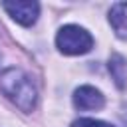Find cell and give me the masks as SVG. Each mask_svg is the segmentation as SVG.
Masks as SVG:
<instances>
[{
	"label": "cell",
	"mask_w": 127,
	"mask_h": 127,
	"mask_svg": "<svg viewBox=\"0 0 127 127\" xmlns=\"http://www.w3.org/2000/svg\"><path fill=\"white\" fill-rule=\"evenodd\" d=\"M73 105L81 111H93V109H101L105 105V99L99 89L91 85H81L73 93Z\"/></svg>",
	"instance_id": "4"
},
{
	"label": "cell",
	"mask_w": 127,
	"mask_h": 127,
	"mask_svg": "<svg viewBox=\"0 0 127 127\" xmlns=\"http://www.w3.org/2000/svg\"><path fill=\"white\" fill-rule=\"evenodd\" d=\"M109 24L121 40H127V2L113 4L109 10Z\"/></svg>",
	"instance_id": "5"
},
{
	"label": "cell",
	"mask_w": 127,
	"mask_h": 127,
	"mask_svg": "<svg viewBox=\"0 0 127 127\" xmlns=\"http://www.w3.org/2000/svg\"><path fill=\"white\" fill-rule=\"evenodd\" d=\"M2 8L22 26H32L40 14L38 2H4Z\"/></svg>",
	"instance_id": "3"
},
{
	"label": "cell",
	"mask_w": 127,
	"mask_h": 127,
	"mask_svg": "<svg viewBox=\"0 0 127 127\" xmlns=\"http://www.w3.org/2000/svg\"><path fill=\"white\" fill-rule=\"evenodd\" d=\"M0 91L22 111L30 113L34 107H36V101H38V91L32 83V79L22 71V69H16V67H10L6 69L2 75H0Z\"/></svg>",
	"instance_id": "1"
},
{
	"label": "cell",
	"mask_w": 127,
	"mask_h": 127,
	"mask_svg": "<svg viewBox=\"0 0 127 127\" xmlns=\"http://www.w3.org/2000/svg\"><path fill=\"white\" fill-rule=\"evenodd\" d=\"M71 127H113V125L111 123H105V121H99V119L81 117V119H75L71 123Z\"/></svg>",
	"instance_id": "7"
},
{
	"label": "cell",
	"mask_w": 127,
	"mask_h": 127,
	"mask_svg": "<svg viewBox=\"0 0 127 127\" xmlns=\"http://www.w3.org/2000/svg\"><path fill=\"white\" fill-rule=\"evenodd\" d=\"M109 71H111L117 87L123 89L127 85V62H125V58L119 56V54H111V58H109Z\"/></svg>",
	"instance_id": "6"
},
{
	"label": "cell",
	"mask_w": 127,
	"mask_h": 127,
	"mask_svg": "<svg viewBox=\"0 0 127 127\" xmlns=\"http://www.w3.org/2000/svg\"><path fill=\"white\" fill-rule=\"evenodd\" d=\"M56 44H58V50L62 54L79 56V54H85V52L91 50L93 38H91V34L87 30H83V28H79L75 24H67L58 32Z\"/></svg>",
	"instance_id": "2"
}]
</instances>
